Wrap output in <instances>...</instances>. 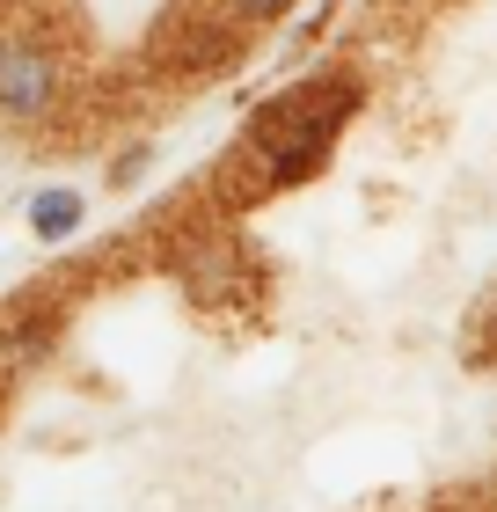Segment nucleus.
<instances>
[{
    "instance_id": "obj_3",
    "label": "nucleus",
    "mask_w": 497,
    "mask_h": 512,
    "mask_svg": "<svg viewBox=\"0 0 497 512\" xmlns=\"http://www.w3.org/2000/svg\"><path fill=\"white\" fill-rule=\"evenodd\" d=\"M81 191H66V183H52V191H37L30 198V235L37 242H74V227H81Z\"/></svg>"
},
{
    "instance_id": "obj_4",
    "label": "nucleus",
    "mask_w": 497,
    "mask_h": 512,
    "mask_svg": "<svg viewBox=\"0 0 497 512\" xmlns=\"http://www.w3.org/2000/svg\"><path fill=\"white\" fill-rule=\"evenodd\" d=\"M234 8H242V15H278L286 0H234Z\"/></svg>"
},
{
    "instance_id": "obj_1",
    "label": "nucleus",
    "mask_w": 497,
    "mask_h": 512,
    "mask_svg": "<svg viewBox=\"0 0 497 512\" xmlns=\"http://www.w3.org/2000/svg\"><path fill=\"white\" fill-rule=\"evenodd\" d=\"M344 110H351V96L344 88H322V96H278L264 118H256V154L264 161H278V169H300V161H315L322 147H329V132L344 125Z\"/></svg>"
},
{
    "instance_id": "obj_2",
    "label": "nucleus",
    "mask_w": 497,
    "mask_h": 512,
    "mask_svg": "<svg viewBox=\"0 0 497 512\" xmlns=\"http://www.w3.org/2000/svg\"><path fill=\"white\" fill-rule=\"evenodd\" d=\"M59 96V59L37 37H0V110L8 118H44Z\"/></svg>"
}]
</instances>
